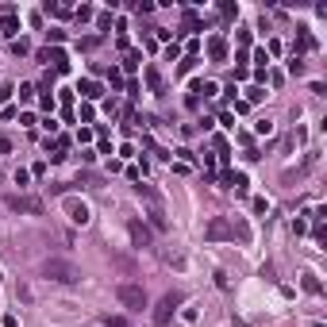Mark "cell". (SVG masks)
Here are the masks:
<instances>
[{"mask_svg": "<svg viewBox=\"0 0 327 327\" xmlns=\"http://www.w3.org/2000/svg\"><path fill=\"white\" fill-rule=\"evenodd\" d=\"M0 281H4V273H0Z\"/></svg>", "mask_w": 327, "mask_h": 327, "instance_id": "cell-29", "label": "cell"}, {"mask_svg": "<svg viewBox=\"0 0 327 327\" xmlns=\"http://www.w3.org/2000/svg\"><path fill=\"white\" fill-rule=\"evenodd\" d=\"M8 97H12V85H0V104H4Z\"/></svg>", "mask_w": 327, "mask_h": 327, "instance_id": "cell-27", "label": "cell"}, {"mask_svg": "<svg viewBox=\"0 0 327 327\" xmlns=\"http://www.w3.org/2000/svg\"><path fill=\"white\" fill-rule=\"evenodd\" d=\"M262 97H266V89H262V85H254V89H246V104H258Z\"/></svg>", "mask_w": 327, "mask_h": 327, "instance_id": "cell-17", "label": "cell"}, {"mask_svg": "<svg viewBox=\"0 0 327 327\" xmlns=\"http://www.w3.org/2000/svg\"><path fill=\"white\" fill-rule=\"evenodd\" d=\"M304 293H324V285L316 281V273H304Z\"/></svg>", "mask_w": 327, "mask_h": 327, "instance_id": "cell-16", "label": "cell"}, {"mask_svg": "<svg viewBox=\"0 0 327 327\" xmlns=\"http://www.w3.org/2000/svg\"><path fill=\"white\" fill-rule=\"evenodd\" d=\"M219 181H223V185H235L239 193L246 189V173H231V169H223V173H219Z\"/></svg>", "mask_w": 327, "mask_h": 327, "instance_id": "cell-10", "label": "cell"}, {"mask_svg": "<svg viewBox=\"0 0 327 327\" xmlns=\"http://www.w3.org/2000/svg\"><path fill=\"white\" fill-rule=\"evenodd\" d=\"M150 227H154V231H165L169 223H165V216H162V212H150Z\"/></svg>", "mask_w": 327, "mask_h": 327, "instance_id": "cell-18", "label": "cell"}, {"mask_svg": "<svg viewBox=\"0 0 327 327\" xmlns=\"http://www.w3.org/2000/svg\"><path fill=\"white\" fill-rule=\"evenodd\" d=\"M0 154H12V143L8 139H0Z\"/></svg>", "mask_w": 327, "mask_h": 327, "instance_id": "cell-28", "label": "cell"}, {"mask_svg": "<svg viewBox=\"0 0 327 327\" xmlns=\"http://www.w3.org/2000/svg\"><path fill=\"white\" fill-rule=\"evenodd\" d=\"M254 131H258V135H270L273 123H270V119H258V123H254Z\"/></svg>", "mask_w": 327, "mask_h": 327, "instance_id": "cell-21", "label": "cell"}, {"mask_svg": "<svg viewBox=\"0 0 327 327\" xmlns=\"http://www.w3.org/2000/svg\"><path fill=\"white\" fill-rule=\"evenodd\" d=\"M16 31H19V19H16V16H4V19H0V35L16 39Z\"/></svg>", "mask_w": 327, "mask_h": 327, "instance_id": "cell-12", "label": "cell"}, {"mask_svg": "<svg viewBox=\"0 0 327 327\" xmlns=\"http://www.w3.org/2000/svg\"><path fill=\"white\" fill-rule=\"evenodd\" d=\"M47 35H50V43H62V39H65V31H62V27H50Z\"/></svg>", "mask_w": 327, "mask_h": 327, "instance_id": "cell-25", "label": "cell"}, {"mask_svg": "<svg viewBox=\"0 0 327 327\" xmlns=\"http://www.w3.org/2000/svg\"><path fill=\"white\" fill-rule=\"evenodd\" d=\"M43 277H50L58 285H77V281H81V270H77L73 262H65V258H47V262H43Z\"/></svg>", "mask_w": 327, "mask_h": 327, "instance_id": "cell-1", "label": "cell"}, {"mask_svg": "<svg viewBox=\"0 0 327 327\" xmlns=\"http://www.w3.org/2000/svg\"><path fill=\"white\" fill-rule=\"evenodd\" d=\"M12 50H16V54H27L31 47H27V39H16V43H12Z\"/></svg>", "mask_w": 327, "mask_h": 327, "instance_id": "cell-23", "label": "cell"}, {"mask_svg": "<svg viewBox=\"0 0 327 327\" xmlns=\"http://www.w3.org/2000/svg\"><path fill=\"white\" fill-rule=\"evenodd\" d=\"M4 208H12V212H31V216H43V200H35V196H4Z\"/></svg>", "mask_w": 327, "mask_h": 327, "instance_id": "cell-5", "label": "cell"}, {"mask_svg": "<svg viewBox=\"0 0 327 327\" xmlns=\"http://www.w3.org/2000/svg\"><path fill=\"white\" fill-rule=\"evenodd\" d=\"M73 16H77V19H93V8H89V4H81V8H73Z\"/></svg>", "mask_w": 327, "mask_h": 327, "instance_id": "cell-20", "label": "cell"}, {"mask_svg": "<svg viewBox=\"0 0 327 327\" xmlns=\"http://www.w3.org/2000/svg\"><path fill=\"white\" fill-rule=\"evenodd\" d=\"M147 85H150V93H162V73L158 69H147Z\"/></svg>", "mask_w": 327, "mask_h": 327, "instance_id": "cell-14", "label": "cell"}, {"mask_svg": "<svg viewBox=\"0 0 327 327\" xmlns=\"http://www.w3.org/2000/svg\"><path fill=\"white\" fill-rule=\"evenodd\" d=\"M181 300H185L181 293H165L162 300H158V308H154V324L165 327L169 320H173V312H177V304H181Z\"/></svg>", "mask_w": 327, "mask_h": 327, "instance_id": "cell-4", "label": "cell"}, {"mask_svg": "<svg viewBox=\"0 0 327 327\" xmlns=\"http://www.w3.org/2000/svg\"><path fill=\"white\" fill-rule=\"evenodd\" d=\"M115 300H119L123 308H131V312H139V308H147V293H143V285H131V281H123V285H115Z\"/></svg>", "mask_w": 327, "mask_h": 327, "instance_id": "cell-2", "label": "cell"}, {"mask_svg": "<svg viewBox=\"0 0 327 327\" xmlns=\"http://www.w3.org/2000/svg\"><path fill=\"white\" fill-rule=\"evenodd\" d=\"M35 97V85H19V100H31Z\"/></svg>", "mask_w": 327, "mask_h": 327, "instance_id": "cell-24", "label": "cell"}, {"mask_svg": "<svg viewBox=\"0 0 327 327\" xmlns=\"http://www.w3.org/2000/svg\"><path fill=\"white\" fill-rule=\"evenodd\" d=\"M108 81H112V89H123V73L119 69H108Z\"/></svg>", "mask_w": 327, "mask_h": 327, "instance_id": "cell-19", "label": "cell"}, {"mask_svg": "<svg viewBox=\"0 0 327 327\" xmlns=\"http://www.w3.org/2000/svg\"><path fill=\"white\" fill-rule=\"evenodd\" d=\"M65 216L73 219V223H81V227H85V223L93 219V212H89V204H85V200H77V196H69V200H65Z\"/></svg>", "mask_w": 327, "mask_h": 327, "instance_id": "cell-6", "label": "cell"}, {"mask_svg": "<svg viewBox=\"0 0 327 327\" xmlns=\"http://www.w3.org/2000/svg\"><path fill=\"white\" fill-rule=\"evenodd\" d=\"M216 285H219V289H231V281H227V273H223V270H216Z\"/></svg>", "mask_w": 327, "mask_h": 327, "instance_id": "cell-26", "label": "cell"}, {"mask_svg": "<svg viewBox=\"0 0 327 327\" xmlns=\"http://www.w3.org/2000/svg\"><path fill=\"white\" fill-rule=\"evenodd\" d=\"M93 115H97L93 104H81V123H93Z\"/></svg>", "mask_w": 327, "mask_h": 327, "instance_id": "cell-22", "label": "cell"}, {"mask_svg": "<svg viewBox=\"0 0 327 327\" xmlns=\"http://www.w3.org/2000/svg\"><path fill=\"white\" fill-rule=\"evenodd\" d=\"M77 93L85 97V104H93V100H100V97H104V89H100V81H93V77H85V81L77 85Z\"/></svg>", "mask_w": 327, "mask_h": 327, "instance_id": "cell-8", "label": "cell"}, {"mask_svg": "<svg viewBox=\"0 0 327 327\" xmlns=\"http://www.w3.org/2000/svg\"><path fill=\"white\" fill-rule=\"evenodd\" d=\"M204 235H208L212 243H219V239H235V235H239V239H246V231H243V227H231V223H227L223 216H216V219H212Z\"/></svg>", "mask_w": 327, "mask_h": 327, "instance_id": "cell-3", "label": "cell"}, {"mask_svg": "<svg viewBox=\"0 0 327 327\" xmlns=\"http://www.w3.org/2000/svg\"><path fill=\"white\" fill-rule=\"evenodd\" d=\"M43 58H47V62H54V73H65V69H69V58H65V50H43Z\"/></svg>", "mask_w": 327, "mask_h": 327, "instance_id": "cell-9", "label": "cell"}, {"mask_svg": "<svg viewBox=\"0 0 327 327\" xmlns=\"http://www.w3.org/2000/svg\"><path fill=\"white\" fill-rule=\"evenodd\" d=\"M127 235H131V243H135V246H139V250H143V246H150V231H147V227H143V219H127Z\"/></svg>", "mask_w": 327, "mask_h": 327, "instance_id": "cell-7", "label": "cell"}, {"mask_svg": "<svg viewBox=\"0 0 327 327\" xmlns=\"http://www.w3.org/2000/svg\"><path fill=\"white\" fill-rule=\"evenodd\" d=\"M208 54H212V62H223V58H227V43H223V39H208Z\"/></svg>", "mask_w": 327, "mask_h": 327, "instance_id": "cell-11", "label": "cell"}, {"mask_svg": "<svg viewBox=\"0 0 327 327\" xmlns=\"http://www.w3.org/2000/svg\"><path fill=\"white\" fill-rule=\"evenodd\" d=\"M139 65H143V54H139V50H127V58H123V73H135Z\"/></svg>", "mask_w": 327, "mask_h": 327, "instance_id": "cell-13", "label": "cell"}, {"mask_svg": "<svg viewBox=\"0 0 327 327\" xmlns=\"http://www.w3.org/2000/svg\"><path fill=\"white\" fill-rule=\"evenodd\" d=\"M100 324H104V327H127V316H112V312H104Z\"/></svg>", "mask_w": 327, "mask_h": 327, "instance_id": "cell-15", "label": "cell"}]
</instances>
